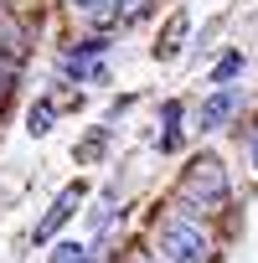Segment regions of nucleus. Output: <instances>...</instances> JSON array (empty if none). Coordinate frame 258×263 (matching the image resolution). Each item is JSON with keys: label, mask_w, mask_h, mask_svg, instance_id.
I'll return each instance as SVG.
<instances>
[{"label": "nucleus", "mask_w": 258, "mask_h": 263, "mask_svg": "<svg viewBox=\"0 0 258 263\" xmlns=\"http://www.w3.org/2000/svg\"><path fill=\"white\" fill-rule=\"evenodd\" d=\"M31 135H47V129H52V103H42V108H31Z\"/></svg>", "instance_id": "9"}, {"label": "nucleus", "mask_w": 258, "mask_h": 263, "mask_svg": "<svg viewBox=\"0 0 258 263\" xmlns=\"http://www.w3.org/2000/svg\"><path fill=\"white\" fill-rule=\"evenodd\" d=\"M145 11H150V0H114V16L119 21H140Z\"/></svg>", "instance_id": "8"}, {"label": "nucleus", "mask_w": 258, "mask_h": 263, "mask_svg": "<svg viewBox=\"0 0 258 263\" xmlns=\"http://www.w3.org/2000/svg\"><path fill=\"white\" fill-rule=\"evenodd\" d=\"M181 36H186V16H171V26H165V42L155 47V57H176V47H181Z\"/></svg>", "instance_id": "6"}, {"label": "nucleus", "mask_w": 258, "mask_h": 263, "mask_svg": "<svg viewBox=\"0 0 258 263\" xmlns=\"http://www.w3.org/2000/svg\"><path fill=\"white\" fill-rule=\"evenodd\" d=\"M11 78H16V67H11V62H0V98L11 93Z\"/></svg>", "instance_id": "10"}, {"label": "nucleus", "mask_w": 258, "mask_h": 263, "mask_svg": "<svg viewBox=\"0 0 258 263\" xmlns=\"http://www.w3.org/2000/svg\"><path fill=\"white\" fill-rule=\"evenodd\" d=\"M160 253H165L171 263H207L212 242H207L201 222H191V217H171V222L160 227Z\"/></svg>", "instance_id": "1"}, {"label": "nucleus", "mask_w": 258, "mask_h": 263, "mask_svg": "<svg viewBox=\"0 0 258 263\" xmlns=\"http://www.w3.org/2000/svg\"><path fill=\"white\" fill-rule=\"evenodd\" d=\"M248 155H253V165H258V129L248 135Z\"/></svg>", "instance_id": "11"}, {"label": "nucleus", "mask_w": 258, "mask_h": 263, "mask_svg": "<svg viewBox=\"0 0 258 263\" xmlns=\"http://www.w3.org/2000/svg\"><path fill=\"white\" fill-rule=\"evenodd\" d=\"M181 191H186L191 201H201V206H222V201H227V171H222V160H217V155L191 160Z\"/></svg>", "instance_id": "2"}, {"label": "nucleus", "mask_w": 258, "mask_h": 263, "mask_svg": "<svg viewBox=\"0 0 258 263\" xmlns=\"http://www.w3.org/2000/svg\"><path fill=\"white\" fill-rule=\"evenodd\" d=\"M237 108H243V93H232V88L222 83V88H217V93L201 103V129H222V124H227Z\"/></svg>", "instance_id": "4"}, {"label": "nucleus", "mask_w": 258, "mask_h": 263, "mask_svg": "<svg viewBox=\"0 0 258 263\" xmlns=\"http://www.w3.org/2000/svg\"><path fill=\"white\" fill-rule=\"evenodd\" d=\"M47 263H93V248L88 242H57Z\"/></svg>", "instance_id": "5"}, {"label": "nucleus", "mask_w": 258, "mask_h": 263, "mask_svg": "<svg viewBox=\"0 0 258 263\" xmlns=\"http://www.w3.org/2000/svg\"><path fill=\"white\" fill-rule=\"evenodd\" d=\"M83 196H88V191H83V181L62 186V196L52 201V212H47V217L36 222V242H47V237H52V232H57V227H62V222H67V217L78 212V206H83Z\"/></svg>", "instance_id": "3"}, {"label": "nucleus", "mask_w": 258, "mask_h": 263, "mask_svg": "<svg viewBox=\"0 0 258 263\" xmlns=\"http://www.w3.org/2000/svg\"><path fill=\"white\" fill-rule=\"evenodd\" d=\"M237 72H243V52H227V57H222V62H217V67H212V83H217V88H222V83H232V78H237Z\"/></svg>", "instance_id": "7"}]
</instances>
